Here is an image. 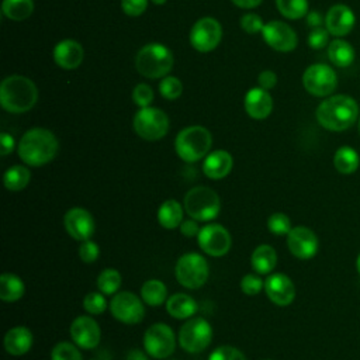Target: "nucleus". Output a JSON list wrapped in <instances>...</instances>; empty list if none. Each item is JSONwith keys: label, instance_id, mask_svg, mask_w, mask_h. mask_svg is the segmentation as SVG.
Returning <instances> with one entry per match:
<instances>
[{"label": "nucleus", "instance_id": "f257e3e1", "mask_svg": "<svg viewBox=\"0 0 360 360\" xmlns=\"http://www.w3.org/2000/svg\"><path fill=\"white\" fill-rule=\"evenodd\" d=\"M59 143L53 132L45 128H31L20 139L17 152L20 159L34 167L44 166L53 160Z\"/></svg>", "mask_w": 360, "mask_h": 360}, {"label": "nucleus", "instance_id": "f03ea898", "mask_svg": "<svg viewBox=\"0 0 360 360\" xmlns=\"http://www.w3.org/2000/svg\"><path fill=\"white\" fill-rule=\"evenodd\" d=\"M359 115V105L354 98L346 94H336L323 100L316 108V120L328 131H345L350 128Z\"/></svg>", "mask_w": 360, "mask_h": 360}, {"label": "nucleus", "instance_id": "7ed1b4c3", "mask_svg": "<svg viewBox=\"0 0 360 360\" xmlns=\"http://www.w3.org/2000/svg\"><path fill=\"white\" fill-rule=\"evenodd\" d=\"M38 100L35 83L21 75H11L3 79L0 84V104L11 114L30 111Z\"/></svg>", "mask_w": 360, "mask_h": 360}, {"label": "nucleus", "instance_id": "20e7f679", "mask_svg": "<svg viewBox=\"0 0 360 360\" xmlns=\"http://www.w3.org/2000/svg\"><path fill=\"white\" fill-rule=\"evenodd\" d=\"M211 132L201 125L183 128L174 139V150L177 156L187 163H194L205 158L211 149Z\"/></svg>", "mask_w": 360, "mask_h": 360}, {"label": "nucleus", "instance_id": "39448f33", "mask_svg": "<svg viewBox=\"0 0 360 360\" xmlns=\"http://www.w3.org/2000/svg\"><path fill=\"white\" fill-rule=\"evenodd\" d=\"M135 68L139 75L148 79H160L169 75L173 68L172 51L159 42L142 46L135 56Z\"/></svg>", "mask_w": 360, "mask_h": 360}, {"label": "nucleus", "instance_id": "423d86ee", "mask_svg": "<svg viewBox=\"0 0 360 360\" xmlns=\"http://www.w3.org/2000/svg\"><path fill=\"white\" fill-rule=\"evenodd\" d=\"M183 205L190 218L208 222L218 217L221 200L215 190L207 186H195L186 193Z\"/></svg>", "mask_w": 360, "mask_h": 360}, {"label": "nucleus", "instance_id": "0eeeda50", "mask_svg": "<svg viewBox=\"0 0 360 360\" xmlns=\"http://www.w3.org/2000/svg\"><path fill=\"white\" fill-rule=\"evenodd\" d=\"M176 280L188 290L202 287L210 276V267L200 253L187 252L179 257L174 267Z\"/></svg>", "mask_w": 360, "mask_h": 360}, {"label": "nucleus", "instance_id": "6e6552de", "mask_svg": "<svg viewBox=\"0 0 360 360\" xmlns=\"http://www.w3.org/2000/svg\"><path fill=\"white\" fill-rule=\"evenodd\" d=\"M134 131L145 141H159L169 131L167 114L156 107H143L134 115Z\"/></svg>", "mask_w": 360, "mask_h": 360}, {"label": "nucleus", "instance_id": "1a4fd4ad", "mask_svg": "<svg viewBox=\"0 0 360 360\" xmlns=\"http://www.w3.org/2000/svg\"><path fill=\"white\" fill-rule=\"evenodd\" d=\"M212 339V328L202 318H188L179 330V343L187 353H200L208 347Z\"/></svg>", "mask_w": 360, "mask_h": 360}, {"label": "nucleus", "instance_id": "9d476101", "mask_svg": "<svg viewBox=\"0 0 360 360\" xmlns=\"http://www.w3.org/2000/svg\"><path fill=\"white\" fill-rule=\"evenodd\" d=\"M143 347L146 354L162 360L169 357L176 347V338L173 329L166 323L150 325L143 335Z\"/></svg>", "mask_w": 360, "mask_h": 360}, {"label": "nucleus", "instance_id": "9b49d317", "mask_svg": "<svg viewBox=\"0 0 360 360\" xmlns=\"http://www.w3.org/2000/svg\"><path fill=\"white\" fill-rule=\"evenodd\" d=\"M305 90L316 97L329 96L338 86V76L332 68L323 63H315L305 69L302 75Z\"/></svg>", "mask_w": 360, "mask_h": 360}, {"label": "nucleus", "instance_id": "f8f14e48", "mask_svg": "<svg viewBox=\"0 0 360 360\" xmlns=\"http://www.w3.org/2000/svg\"><path fill=\"white\" fill-rule=\"evenodd\" d=\"M110 312L117 321L122 323H139L145 316L143 300H141L131 291H121L111 298Z\"/></svg>", "mask_w": 360, "mask_h": 360}, {"label": "nucleus", "instance_id": "ddd939ff", "mask_svg": "<svg viewBox=\"0 0 360 360\" xmlns=\"http://www.w3.org/2000/svg\"><path fill=\"white\" fill-rule=\"evenodd\" d=\"M222 38V27L212 17H202L190 30V44L198 52H210L218 46Z\"/></svg>", "mask_w": 360, "mask_h": 360}, {"label": "nucleus", "instance_id": "4468645a", "mask_svg": "<svg viewBox=\"0 0 360 360\" xmlns=\"http://www.w3.org/2000/svg\"><path fill=\"white\" fill-rule=\"evenodd\" d=\"M200 249L212 257L225 256L232 245L228 229L219 224H208L202 226L197 235Z\"/></svg>", "mask_w": 360, "mask_h": 360}, {"label": "nucleus", "instance_id": "2eb2a0df", "mask_svg": "<svg viewBox=\"0 0 360 360\" xmlns=\"http://www.w3.org/2000/svg\"><path fill=\"white\" fill-rule=\"evenodd\" d=\"M262 35L264 42L278 52H290L295 49L298 42L295 31L288 24L278 20H273L264 24Z\"/></svg>", "mask_w": 360, "mask_h": 360}, {"label": "nucleus", "instance_id": "dca6fc26", "mask_svg": "<svg viewBox=\"0 0 360 360\" xmlns=\"http://www.w3.org/2000/svg\"><path fill=\"white\" fill-rule=\"evenodd\" d=\"M287 246L292 256L308 260L314 257L319 249L318 236L308 226H294L287 235Z\"/></svg>", "mask_w": 360, "mask_h": 360}, {"label": "nucleus", "instance_id": "f3484780", "mask_svg": "<svg viewBox=\"0 0 360 360\" xmlns=\"http://www.w3.org/2000/svg\"><path fill=\"white\" fill-rule=\"evenodd\" d=\"M65 231L79 242L87 240L91 238L96 229L93 215L83 207L70 208L63 217Z\"/></svg>", "mask_w": 360, "mask_h": 360}, {"label": "nucleus", "instance_id": "a211bd4d", "mask_svg": "<svg viewBox=\"0 0 360 360\" xmlns=\"http://www.w3.org/2000/svg\"><path fill=\"white\" fill-rule=\"evenodd\" d=\"M70 338L75 345L89 350L98 346L101 339V330L98 323L93 318L87 315H80L75 318L70 325Z\"/></svg>", "mask_w": 360, "mask_h": 360}, {"label": "nucleus", "instance_id": "6ab92c4d", "mask_svg": "<svg viewBox=\"0 0 360 360\" xmlns=\"http://www.w3.org/2000/svg\"><path fill=\"white\" fill-rule=\"evenodd\" d=\"M264 291L269 300L278 307H287L295 298L294 283L284 273L270 274L264 280Z\"/></svg>", "mask_w": 360, "mask_h": 360}, {"label": "nucleus", "instance_id": "aec40b11", "mask_svg": "<svg viewBox=\"0 0 360 360\" xmlns=\"http://www.w3.org/2000/svg\"><path fill=\"white\" fill-rule=\"evenodd\" d=\"M356 22V17L353 11L345 4H335L332 6L325 17V25L329 34L335 37H345L347 35Z\"/></svg>", "mask_w": 360, "mask_h": 360}, {"label": "nucleus", "instance_id": "412c9836", "mask_svg": "<svg viewBox=\"0 0 360 360\" xmlns=\"http://www.w3.org/2000/svg\"><path fill=\"white\" fill-rule=\"evenodd\" d=\"M245 111L253 120H264L273 110V98L270 93L262 87H253L245 94Z\"/></svg>", "mask_w": 360, "mask_h": 360}, {"label": "nucleus", "instance_id": "4be33fe9", "mask_svg": "<svg viewBox=\"0 0 360 360\" xmlns=\"http://www.w3.org/2000/svg\"><path fill=\"white\" fill-rule=\"evenodd\" d=\"M83 56V48L75 39H63L53 48V60L59 68L65 70H73L79 68Z\"/></svg>", "mask_w": 360, "mask_h": 360}, {"label": "nucleus", "instance_id": "5701e85b", "mask_svg": "<svg viewBox=\"0 0 360 360\" xmlns=\"http://www.w3.org/2000/svg\"><path fill=\"white\" fill-rule=\"evenodd\" d=\"M233 166V159L229 152L224 149H217L210 152L202 162V172L208 179L221 180L226 177Z\"/></svg>", "mask_w": 360, "mask_h": 360}, {"label": "nucleus", "instance_id": "b1692460", "mask_svg": "<svg viewBox=\"0 0 360 360\" xmlns=\"http://www.w3.org/2000/svg\"><path fill=\"white\" fill-rule=\"evenodd\" d=\"M32 332L27 326H14L4 335V349L10 356H22L32 346Z\"/></svg>", "mask_w": 360, "mask_h": 360}, {"label": "nucleus", "instance_id": "393cba45", "mask_svg": "<svg viewBox=\"0 0 360 360\" xmlns=\"http://www.w3.org/2000/svg\"><path fill=\"white\" fill-rule=\"evenodd\" d=\"M198 309V305L193 297L184 292H176L166 300V311L176 319H188Z\"/></svg>", "mask_w": 360, "mask_h": 360}, {"label": "nucleus", "instance_id": "a878e982", "mask_svg": "<svg viewBox=\"0 0 360 360\" xmlns=\"http://www.w3.org/2000/svg\"><path fill=\"white\" fill-rule=\"evenodd\" d=\"M250 264L257 274H269L277 264V253L270 245H259L250 256Z\"/></svg>", "mask_w": 360, "mask_h": 360}, {"label": "nucleus", "instance_id": "bb28decb", "mask_svg": "<svg viewBox=\"0 0 360 360\" xmlns=\"http://www.w3.org/2000/svg\"><path fill=\"white\" fill-rule=\"evenodd\" d=\"M158 221L165 229H176L183 222V207L179 201L169 198L158 210Z\"/></svg>", "mask_w": 360, "mask_h": 360}, {"label": "nucleus", "instance_id": "cd10ccee", "mask_svg": "<svg viewBox=\"0 0 360 360\" xmlns=\"http://www.w3.org/2000/svg\"><path fill=\"white\" fill-rule=\"evenodd\" d=\"M25 291L24 281L14 273H3L0 277V300L4 302L18 301Z\"/></svg>", "mask_w": 360, "mask_h": 360}, {"label": "nucleus", "instance_id": "c85d7f7f", "mask_svg": "<svg viewBox=\"0 0 360 360\" xmlns=\"http://www.w3.org/2000/svg\"><path fill=\"white\" fill-rule=\"evenodd\" d=\"M328 56L335 66L347 68L354 60V49L347 41L335 39L328 46Z\"/></svg>", "mask_w": 360, "mask_h": 360}, {"label": "nucleus", "instance_id": "c756f323", "mask_svg": "<svg viewBox=\"0 0 360 360\" xmlns=\"http://www.w3.org/2000/svg\"><path fill=\"white\" fill-rule=\"evenodd\" d=\"M141 298L149 307L162 305L167 300V288L160 280H148L141 287Z\"/></svg>", "mask_w": 360, "mask_h": 360}, {"label": "nucleus", "instance_id": "7c9ffc66", "mask_svg": "<svg viewBox=\"0 0 360 360\" xmlns=\"http://www.w3.org/2000/svg\"><path fill=\"white\" fill-rule=\"evenodd\" d=\"M360 163L359 153L350 146H340L333 156V166L342 174H352Z\"/></svg>", "mask_w": 360, "mask_h": 360}, {"label": "nucleus", "instance_id": "2f4dec72", "mask_svg": "<svg viewBox=\"0 0 360 360\" xmlns=\"http://www.w3.org/2000/svg\"><path fill=\"white\" fill-rule=\"evenodd\" d=\"M31 180V172L22 165H14L4 172L3 184L10 191L24 190Z\"/></svg>", "mask_w": 360, "mask_h": 360}, {"label": "nucleus", "instance_id": "473e14b6", "mask_svg": "<svg viewBox=\"0 0 360 360\" xmlns=\"http://www.w3.org/2000/svg\"><path fill=\"white\" fill-rule=\"evenodd\" d=\"M3 14L13 21H22L28 18L34 11L32 0H3Z\"/></svg>", "mask_w": 360, "mask_h": 360}, {"label": "nucleus", "instance_id": "72a5a7b5", "mask_svg": "<svg viewBox=\"0 0 360 360\" xmlns=\"http://www.w3.org/2000/svg\"><path fill=\"white\" fill-rule=\"evenodd\" d=\"M122 283V277L115 269H104L97 277V288L104 295L115 294Z\"/></svg>", "mask_w": 360, "mask_h": 360}, {"label": "nucleus", "instance_id": "f704fd0d", "mask_svg": "<svg viewBox=\"0 0 360 360\" xmlns=\"http://www.w3.org/2000/svg\"><path fill=\"white\" fill-rule=\"evenodd\" d=\"M276 6L288 20H298L308 14V0H276Z\"/></svg>", "mask_w": 360, "mask_h": 360}, {"label": "nucleus", "instance_id": "c9c22d12", "mask_svg": "<svg viewBox=\"0 0 360 360\" xmlns=\"http://www.w3.org/2000/svg\"><path fill=\"white\" fill-rule=\"evenodd\" d=\"M77 345L69 342H59L51 352V360H82Z\"/></svg>", "mask_w": 360, "mask_h": 360}, {"label": "nucleus", "instance_id": "e433bc0d", "mask_svg": "<svg viewBox=\"0 0 360 360\" xmlns=\"http://www.w3.org/2000/svg\"><path fill=\"white\" fill-rule=\"evenodd\" d=\"M183 91V84L176 76H165L159 83V93L166 100H176Z\"/></svg>", "mask_w": 360, "mask_h": 360}, {"label": "nucleus", "instance_id": "4c0bfd02", "mask_svg": "<svg viewBox=\"0 0 360 360\" xmlns=\"http://www.w3.org/2000/svg\"><path fill=\"white\" fill-rule=\"evenodd\" d=\"M267 229L274 235H288L292 229L291 219L284 212H274L267 218Z\"/></svg>", "mask_w": 360, "mask_h": 360}, {"label": "nucleus", "instance_id": "58836bf2", "mask_svg": "<svg viewBox=\"0 0 360 360\" xmlns=\"http://www.w3.org/2000/svg\"><path fill=\"white\" fill-rule=\"evenodd\" d=\"M83 308L91 314V315H100L107 309V301L104 298V294L100 291H93L86 294L83 300Z\"/></svg>", "mask_w": 360, "mask_h": 360}, {"label": "nucleus", "instance_id": "ea45409f", "mask_svg": "<svg viewBox=\"0 0 360 360\" xmlns=\"http://www.w3.org/2000/svg\"><path fill=\"white\" fill-rule=\"evenodd\" d=\"M264 288V281L257 273H248L240 280V290L246 295H256Z\"/></svg>", "mask_w": 360, "mask_h": 360}, {"label": "nucleus", "instance_id": "a19ab883", "mask_svg": "<svg viewBox=\"0 0 360 360\" xmlns=\"http://www.w3.org/2000/svg\"><path fill=\"white\" fill-rule=\"evenodd\" d=\"M132 101L139 107H149V104L153 101V90L146 83H139L132 90Z\"/></svg>", "mask_w": 360, "mask_h": 360}, {"label": "nucleus", "instance_id": "79ce46f5", "mask_svg": "<svg viewBox=\"0 0 360 360\" xmlns=\"http://www.w3.org/2000/svg\"><path fill=\"white\" fill-rule=\"evenodd\" d=\"M208 360H246V356L239 349L224 345L217 347L208 357Z\"/></svg>", "mask_w": 360, "mask_h": 360}, {"label": "nucleus", "instance_id": "37998d69", "mask_svg": "<svg viewBox=\"0 0 360 360\" xmlns=\"http://www.w3.org/2000/svg\"><path fill=\"white\" fill-rule=\"evenodd\" d=\"M79 257L82 259L83 263H93L97 260L98 255H100V248L96 242H93L91 239L83 240L79 245Z\"/></svg>", "mask_w": 360, "mask_h": 360}, {"label": "nucleus", "instance_id": "c03bdc74", "mask_svg": "<svg viewBox=\"0 0 360 360\" xmlns=\"http://www.w3.org/2000/svg\"><path fill=\"white\" fill-rule=\"evenodd\" d=\"M240 27L248 34H256V32L263 30L264 24H263V20H262V17L259 14L246 13L240 18Z\"/></svg>", "mask_w": 360, "mask_h": 360}, {"label": "nucleus", "instance_id": "a18cd8bd", "mask_svg": "<svg viewBox=\"0 0 360 360\" xmlns=\"http://www.w3.org/2000/svg\"><path fill=\"white\" fill-rule=\"evenodd\" d=\"M329 42V31L326 28H314L308 35V45L312 49H322Z\"/></svg>", "mask_w": 360, "mask_h": 360}, {"label": "nucleus", "instance_id": "49530a36", "mask_svg": "<svg viewBox=\"0 0 360 360\" xmlns=\"http://www.w3.org/2000/svg\"><path fill=\"white\" fill-rule=\"evenodd\" d=\"M148 7V0H121V10L131 17L143 14Z\"/></svg>", "mask_w": 360, "mask_h": 360}, {"label": "nucleus", "instance_id": "de8ad7c7", "mask_svg": "<svg viewBox=\"0 0 360 360\" xmlns=\"http://www.w3.org/2000/svg\"><path fill=\"white\" fill-rule=\"evenodd\" d=\"M276 83H277V75L273 70H263L257 76V84L264 90L273 89Z\"/></svg>", "mask_w": 360, "mask_h": 360}, {"label": "nucleus", "instance_id": "09e8293b", "mask_svg": "<svg viewBox=\"0 0 360 360\" xmlns=\"http://www.w3.org/2000/svg\"><path fill=\"white\" fill-rule=\"evenodd\" d=\"M180 232L187 236V238H193V236H197L198 232H200V226L197 224V219L194 218H188V219H183V222L180 224Z\"/></svg>", "mask_w": 360, "mask_h": 360}, {"label": "nucleus", "instance_id": "8fccbe9b", "mask_svg": "<svg viewBox=\"0 0 360 360\" xmlns=\"http://www.w3.org/2000/svg\"><path fill=\"white\" fill-rule=\"evenodd\" d=\"M13 149H14V138L7 132H1V135H0V155L7 156L8 153L13 152Z\"/></svg>", "mask_w": 360, "mask_h": 360}, {"label": "nucleus", "instance_id": "3c124183", "mask_svg": "<svg viewBox=\"0 0 360 360\" xmlns=\"http://www.w3.org/2000/svg\"><path fill=\"white\" fill-rule=\"evenodd\" d=\"M307 22L308 25H311L312 28H318L322 24V15L318 11H309L307 14Z\"/></svg>", "mask_w": 360, "mask_h": 360}, {"label": "nucleus", "instance_id": "603ef678", "mask_svg": "<svg viewBox=\"0 0 360 360\" xmlns=\"http://www.w3.org/2000/svg\"><path fill=\"white\" fill-rule=\"evenodd\" d=\"M232 3L240 8H255L262 3V0H232Z\"/></svg>", "mask_w": 360, "mask_h": 360}, {"label": "nucleus", "instance_id": "864d4df0", "mask_svg": "<svg viewBox=\"0 0 360 360\" xmlns=\"http://www.w3.org/2000/svg\"><path fill=\"white\" fill-rule=\"evenodd\" d=\"M125 360H148V356L142 352V350H138V349H134L128 353L127 359Z\"/></svg>", "mask_w": 360, "mask_h": 360}, {"label": "nucleus", "instance_id": "5fc2aeb1", "mask_svg": "<svg viewBox=\"0 0 360 360\" xmlns=\"http://www.w3.org/2000/svg\"><path fill=\"white\" fill-rule=\"evenodd\" d=\"M356 267H357V271H359V274H360V253H359L357 260H356Z\"/></svg>", "mask_w": 360, "mask_h": 360}, {"label": "nucleus", "instance_id": "6e6d98bb", "mask_svg": "<svg viewBox=\"0 0 360 360\" xmlns=\"http://www.w3.org/2000/svg\"><path fill=\"white\" fill-rule=\"evenodd\" d=\"M152 3H153V4L160 6V4H165V3H166V0H152Z\"/></svg>", "mask_w": 360, "mask_h": 360}, {"label": "nucleus", "instance_id": "4d7b16f0", "mask_svg": "<svg viewBox=\"0 0 360 360\" xmlns=\"http://www.w3.org/2000/svg\"><path fill=\"white\" fill-rule=\"evenodd\" d=\"M359 131H360V121H359Z\"/></svg>", "mask_w": 360, "mask_h": 360}, {"label": "nucleus", "instance_id": "13d9d810", "mask_svg": "<svg viewBox=\"0 0 360 360\" xmlns=\"http://www.w3.org/2000/svg\"><path fill=\"white\" fill-rule=\"evenodd\" d=\"M91 360H94V359H91Z\"/></svg>", "mask_w": 360, "mask_h": 360}]
</instances>
